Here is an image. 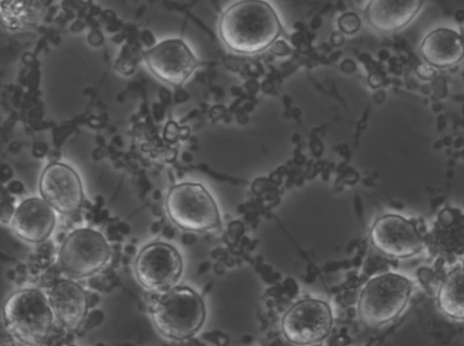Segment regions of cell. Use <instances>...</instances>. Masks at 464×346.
Returning <instances> with one entry per match:
<instances>
[{
	"label": "cell",
	"mask_w": 464,
	"mask_h": 346,
	"mask_svg": "<svg viewBox=\"0 0 464 346\" xmlns=\"http://www.w3.org/2000/svg\"><path fill=\"white\" fill-rule=\"evenodd\" d=\"M53 314L63 325L77 330L88 312V298L82 287L72 280H60L53 284L49 294Z\"/></svg>",
	"instance_id": "obj_13"
},
{
	"label": "cell",
	"mask_w": 464,
	"mask_h": 346,
	"mask_svg": "<svg viewBox=\"0 0 464 346\" xmlns=\"http://www.w3.org/2000/svg\"><path fill=\"white\" fill-rule=\"evenodd\" d=\"M271 52L276 55L284 56L290 53V47L284 41L275 42L271 46Z\"/></svg>",
	"instance_id": "obj_20"
},
{
	"label": "cell",
	"mask_w": 464,
	"mask_h": 346,
	"mask_svg": "<svg viewBox=\"0 0 464 346\" xmlns=\"http://www.w3.org/2000/svg\"><path fill=\"white\" fill-rule=\"evenodd\" d=\"M110 256V245L102 233L81 228L64 240L59 252V262L68 276L83 278L102 269Z\"/></svg>",
	"instance_id": "obj_6"
},
{
	"label": "cell",
	"mask_w": 464,
	"mask_h": 346,
	"mask_svg": "<svg viewBox=\"0 0 464 346\" xmlns=\"http://www.w3.org/2000/svg\"><path fill=\"white\" fill-rule=\"evenodd\" d=\"M56 222L53 208L44 199L30 197L14 211L12 230L29 243H41L53 232Z\"/></svg>",
	"instance_id": "obj_12"
},
{
	"label": "cell",
	"mask_w": 464,
	"mask_h": 346,
	"mask_svg": "<svg viewBox=\"0 0 464 346\" xmlns=\"http://www.w3.org/2000/svg\"><path fill=\"white\" fill-rule=\"evenodd\" d=\"M147 66L161 81L182 85L198 65L189 48L179 39L158 43L144 54Z\"/></svg>",
	"instance_id": "obj_11"
},
{
	"label": "cell",
	"mask_w": 464,
	"mask_h": 346,
	"mask_svg": "<svg viewBox=\"0 0 464 346\" xmlns=\"http://www.w3.org/2000/svg\"><path fill=\"white\" fill-rule=\"evenodd\" d=\"M179 135H181V130H179L176 123L169 122L166 126L165 139L169 141H176Z\"/></svg>",
	"instance_id": "obj_21"
},
{
	"label": "cell",
	"mask_w": 464,
	"mask_h": 346,
	"mask_svg": "<svg viewBox=\"0 0 464 346\" xmlns=\"http://www.w3.org/2000/svg\"><path fill=\"white\" fill-rule=\"evenodd\" d=\"M373 247L392 258H407L420 252L424 240L416 226L396 214L380 216L370 230Z\"/></svg>",
	"instance_id": "obj_9"
},
{
	"label": "cell",
	"mask_w": 464,
	"mask_h": 346,
	"mask_svg": "<svg viewBox=\"0 0 464 346\" xmlns=\"http://www.w3.org/2000/svg\"><path fill=\"white\" fill-rule=\"evenodd\" d=\"M413 289L406 276L386 273L371 279L358 301V314L370 326L386 323L399 316L408 304Z\"/></svg>",
	"instance_id": "obj_4"
},
{
	"label": "cell",
	"mask_w": 464,
	"mask_h": 346,
	"mask_svg": "<svg viewBox=\"0 0 464 346\" xmlns=\"http://www.w3.org/2000/svg\"><path fill=\"white\" fill-rule=\"evenodd\" d=\"M218 27L225 44L240 53L266 49L282 30L275 10L260 0H243L230 5L221 15Z\"/></svg>",
	"instance_id": "obj_1"
},
{
	"label": "cell",
	"mask_w": 464,
	"mask_h": 346,
	"mask_svg": "<svg viewBox=\"0 0 464 346\" xmlns=\"http://www.w3.org/2000/svg\"><path fill=\"white\" fill-rule=\"evenodd\" d=\"M338 25L343 33L351 34L359 30L361 20L356 14L348 12L339 18Z\"/></svg>",
	"instance_id": "obj_17"
},
{
	"label": "cell",
	"mask_w": 464,
	"mask_h": 346,
	"mask_svg": "<svg viewBox=\"0 0 464 346\" xmlns=\"http://www.w3.org/2000/svg\"><path fill=\"white\" fill-rule=\"evenodd\" d=\"M39 189L43 198L64 215L79 210L83 202L80 177L63 163L53 162L45 167L40 178Z\"/></svg>",
	"instance_id": "obj_10"
},
{
	"label": "cell",
	"mask_w": 464,
	"mask_h": 346,
	"mask_svg": "<svg viewBox=\"0 0 464 346\" xmlns=\"http://www.w3.org/2000/svg\"><path fill=\"white\" fill-rule=\"evenodd\" d=\"M166 209L171 221L184 230L202 232L220 224L214 198L199 183L184 182L172 187L166 197Z\"/></svg>",
	"instance_id": "obj_5"
},
{
	"label": "cell",
	"mask_w": 464,
	"mask_h": 346,
	"mask_svg": "<svg viewBox=\"0 0 464 346\" xmlns=\"http://www.w3.org/2000/svg\"><path fill=\"white\" fill-rule=\"evenodd\" d=\"M421 4L420 0H372L367 5L366 15L373 27L391 32L409 24Z\"/></svg>",
	"instance_id": "obj_14"
},
{
	"label": "cell",
	"mask_w": 464,
	"mask_h": 346,
	"mask_svg": "<svg viewBox=\"0 0 464 346\" xmlns=\"http://www.w3.org/2000/svg\"><path fill=\"white\" fill-rule=\"evenodd\" d=\"M416 72L418 75L424 80H430L436 74L434 68L428 63H421L418 65Z\"/></svg>",
	"instance_id": "obj_19"
},
{
	"label": "cell",
	"mask_w": 464,
	"mask_h": 346,
	"mask_svg": "<svg viewBox=\"0 0 464 346\" xmlns=\"http://www.w3.org/2000/svg\"><path fill=\"white\" fill-rule=\"evenodd\" d=\"M151 321L164 337L182 341L202 327L206 308L202 298L188 287H175L160 293L150 306Z\"/></svg>",
	"instance_id": "obj_2"
},
{
	"label": "cell",
	"mask_w": 464,
	"mask_h": 346,
	"mask_svg": "<svg viewBox=\"0 0 464 346\" xmlns=\"http://www.w3.org/2000/svg\"><path fill=\"white\" fill-rule=\"evenodd\" d=\"M3 317L5 328L24 346H43L53 327V312L40 291L24 289L5 300Z\"/></svg>",
	"instance_id": "obj_3"
},
{
	"label": "cell",
	"mask_w": 464,
	"mask_h": 346,
	"mask_svg": "<svg viewBox=\"0 0 464 346\" xmlns=\"http://www.w3.org/2000/svg\"><path fill=\"white\" fill-rule=\"evenodd\" d=\"M343 41H344V37L342 34V33H340V32L334 33V34L332 36V42L334 45H336V46L340 45L343 43Z\"/></svg>",
	"instance_id": "obj_23"
},
{
	"label": "cell",
	"mask_w": 464,
	"mask_h": 346,
	"mask_svg": "<svg viewBox=\"0 0 464 346\" xmlns=\"http://www.w3.org/2000/svg\"><path fill=\"white\" fill-rule=\"evenodd\" d=\"M439 221L444 226H450L454 222V215L450 210L442 211L439 216Z\"/></svg>",
	"instance_id": "obj_22"
},
{
	"label": "cell",
	"mask_w": 464,
	"mask_h": 346,
	"mask_svg": "<svg viewBox=\"0 0 464 346\" xmlns=\"http://www.w3.org/2000/svg\"><path fill=\"white\" fill-rule=\"evenodd\" d=\"M69 346H75V345H69Z\"/></svg>",
	"instance_id": "obj_24"
},
{
	"label": "cell",
	"mask_w": 464,
	"mask_h": 346,
	"mask_svg": "<svg viewBox=\"0 0 464 346\" xmlns=\"http://www.w3.org/2000/svg\"><path fill=\"white\" fill-rule=\"evenodd\" d=\"M420 52L429 63L448 67L459 62L464 56L463 39L450 29H437L423 40Z\"/></svg>",
	"instance_id": "obj_15"
},
{
	"label": "cell",
	"mask_w": 464,
	"mask_h": 346,
	"mask_svg": "<svg viewBox=\"0 0 464 346\" xmlns=\"http://www.w3.org/2000/svg\"><path fill=\"white\" fill-rule=\"evenodd\" d=\"M417 276L422 284H429L433 281L435 274L432 269L423 266L418 270Z\"/></svg>",
	"instance_id": "obj_18"
},
{
	"label": "cell",
	"mask_w": 464,
	"mask_h": 346,
	"mask_svg": "<svg viewBox=\"0 0 464 346\" xmlns=\"http://www.w3.org/2000/svg\"><path fill=\"white\" fill-rule=\"evenodd\" d=\"M332 326L330 306L317 299L297 302L287 310L281 322L286 340L298 345L322 341L329 335Z\"/></svg>",
	"instance_id": "obj_8"
},
{
	"label": "cell",
	"mask_w": 464,
	"mask_h": 346,
	"mask_svg": "<svg viewBox=\"0 0 464 346\" xmlns=\"http://www.w3.org/2000/svg\"><path fill=\"white\" fill-rule=\"evenodd\" d=\"M437 304L446 316L464 320V266L451 271L441 282Z\"/></svg>",
	"instance_id": "obj_16"
},
{
	"label": "cell",
	"mask_w": 464,
	"mask_h": 346,
	"mask_svg": "<svg viewBox=\"0 0 464 346\" xmlns=\"http://www.w3.org/2000/svg\"><path fill=\"white\" fill-rule=\"evenodd\" d=\"M182 271V257L178 250L162 242L145 246L135 261L139 283L151 292L171 290L181 277Z\"/></svg>",
	"instance_id": "obj_7"
}]
</instances>
